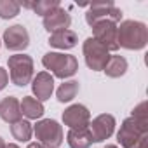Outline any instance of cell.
Returning a JSON list of instances; mask_svg holds the SVG:
<instances>
[{
	"label": "cell",
	"mask_w": 148,
	"mask_h": 148,
	"mask_svg": "<svg viewBox=\"0 0 148 148\" xmlns=\"http://www.w3.org/2000/svg\"><path fill=\"white\" fill-rule=\"evenodd\" d=\"M117 44L119 49H129V51H141L148 44V28L141 21L127 19L122 21L117 26Z\"/></svg>",
	"instance_id": "6da1fadb"
},
{
	"label": "cell",
	"mask_w": 148,
	"mask_h": 148,
	"mask_svg": "<svg viewBox=\"0 0 148 148\" xmlns=\"http://www.w3.org/2000/svg\"><path fill=\"white\" fill-rule=\"evenodd\" d=\"M117 141L122 148H146L148 120H139L134 117L125 119L117 132Z\"/></svg>",
	"instance_id": "7a4b0ae2"
},
{
	"label": "cell",
	"mask_w": 148,
	"mask_h": 148,
	"mask_svg": "<svg viewBox=\"0 0 148 148\" xmlns=\"http://www.w3.org/2000/svg\"><path fill=\"white\" fill-rule=\"evenodd\" d=\"M42 64L58 79H70L79 71V61L75 56L64 52H47L42 58Z\"/></svg>",
	"instance_id": "3957f363"
},
{
	"label": "cell",
	"mask_w": 148,
	"mask_h": 148,
	"mask_svg": "<svg viewBox=\"0 0 148 148\" xmlns=\"http://www.w3.org/2000/svg\"><path fill=\"white\" fill-rule=\"evenodd\" d=\"M33 134L37 143H40L44 148H59L64 141L63 125H59V122L54 119H40L33 125Z\"/></svg>",
	"instance_id": "277c9868"
},
{
	"label": "cell",
	"mask_w": 148,
	"mask_h": 148,
	"mask_svg": "<svg viewBox=\"0 0 148 148\" xmlns=\"http://www.w3.org/2000/svg\"><path fill=\"white\" fill-rule=\"evenodd\" d=\"M9 79L14 86L25 87L33 80V59L28 54H14L7 59Z\"/></svg>",
	"instance_id": "5b68a950"
},
{
	"label": "cell",
	"mask_w": 148,
	"mask_h": 148,
	"mask_svg": "<svg viewBox=\"0 0 148 148\" xmlns=\"http://www.w3.org/2000/svg\"><path fill=\"white\" fill-rule=\"evenodd\" d=\"M82 52H84V59H86V64L89 66V70L92 71H103L106 63L110 61V52L99 44L96 42L92 37L86 38L84 45H82Z\"/></svg>",
	"instance_id": "8992f818"
},
{
	"label": "cell",
	"mask_w": 148,
	"mask_h": 148,
	"mask_svg": "<svg viewBox=\"0 0 148 148\" xmlns=\"http://www.w3.org/2000/svg\"><path fill=\"white\" fill-rule=\"evenodd\" d=\"M103 19H110L115 25L122 19V11L113 4V2H94L89 5L87 12H86V21L89 26L96 25L98 21Z\"/></svg>",
	"instance_id": "52a82bcc"
},
{
	"label": "cell",
	"mask_w": 148,
	"mask_h": 148,
	"mask_svg": "<svg viewBox=\"0 0 148 148\" xmlns=\"http://www.w3.org/2000/svg\"><path fill=\"white\" fill-rule=\"evenodd\" d=\"M92 28V38L96 42H99L108 52L110 51H119V44H117V25L110 19H103L98 21L96 25L91 26Z\"/></svg>",
	"instance_id": "ba28073f"
},
{
	"label": "cell",
	"mask_w": 148,
	"mask_h": 148,
	"mask_svg": "<svg viewBox=\"0 0 148 148\" xmlns=\"http://www.w3.org/2000/svg\"><path fill=\"white\" fill-rule=\"evenodd\" d=\"M115 117L110 113H101L96 119H92V122H89V131L92 136L94 143H103L105 139H108L113 132H115Z\"/></svg>",
	"instance_id": "9c48e42d"
},
{
	"label": "cell",
	"mask_w": 148,
	"mask_h": 148,
	"mask_svg": "<svg viewBox=\"0 0 148 148\" xmlns=\"http://www.w3.org/2000/svg\"><path fill=\"white\" fill-rule=\"evenodd\" d=\"M89 122H91V112L86 105L75 103V105H70L63 112V124L68 125L70 129L89 127Z\"/></svg>",
	"instance_id": "30bf717a"
},
{
	"label": "cell",
	"mask_w": 148,
	"mask_h": 148,
	"mask_svg": "<svg viewBox=\"0 0 148 148\" xmlns=\"http://www.w3.org/2000/svg\"><path fill=\"white\" fill-rule=\"evenodd\" d=\"M4 45L9 51L19 52L30 45V33L23 25H12L4 32Z\"/></svg>",
	"instance_id": "8fae6325"
},
{
	"label": "cell",
	"mask_w": 148,
	"mask_h": 148,
	"mask_svg": "<svg viewBox=\"0 0 148 148\" xmlns=\"http://www.w3.org/2000/svg\"><path fill=\"white\" fill-rule=\"evenodd\" d=\"M32 91H33L35 99H38L40 103L51 99V96L54 92V77L49 71L37 73V77H33V80H32Z\"/></svg>",
	"instance_id": "7c38bea8"
},
{
	"label": "cell",
	"mask_w": 148,
	"mask_h": 148,
	"mask_svg": "<svg viewBox=\"0 0 148 148\" xmlns=\"http://www.w3.org/2000/svg\"><path fill=\"white\" fill-rule=\"evenodd\" d=\"M44 28L49 32V33H56V32H61V30H68L70 25H71V16L66 9H63L61 5L58 9H54L51 14H47L44 18Z\"/></svg>",
	"instance_id": "4fadbf2b"
},
{
	"label": "cell",
	"mask_w": 148,
	"mask_h": 148,
	"mask_svg": "<svg viewBox=\"0 0 148 148\" xmlns=\"http://www.w3.org/2000/svg\"><path fill=\"white\" fill-rule=\"evenodd\" d=\"M0 119L7 124H14L23 119L21 115V105L19 99L14 96H7L0 101Z\"/></svg>",
	"instance_id": "5bb4252c"
},
{
	"label": "cell",
	"mask_w": 148,
	"mask_h": 148,
	"mask_svg": "<svg viewBox=\"0 0 148 148\" xmlns=\"http://www.w3.org/2000/svg\"><path fill=\"white\" fill-rule=\"evenodd\" d=\"M49 45L51 47H56V49H63V51H68V49H73L79 42V35L73 32V30H61V32H56V33H51L49 35Z\"/></svg>",
	"instance_id": "9a60e30c"
},
{
	"label": "cell",
	"mask_w": 148,
	"mask_h": 148,
	"mask_svg": "<svg viewBox=\"0 0 148 148\" xmlns=\"http://www.w3.org/2000/svg\"><path fill=\"white\" fill-rule=\"evenodd\" d=\"M66 141H68L70 148H89L94 143L89 127H84V129H70L68 134H66Z\"/></svg>",
	"instance_id": "2e32d148"
},
{
	"label": "cell",
	"mask_w": 148,
	"mask_h": 148,
	"mask_svg": "<svg viewBox=\"0 0 148 148\" xmlns=\"http://www.w3.org/2000/svg\"><path fill=\"white\" fill-rule=\"evenodd\" d=\"M19 105H21V115H25L26 119H32V120L42 119V115L45 112L44 110V105L38 99L32 98V96H25L19 101Z\"/></svg>",
	"instance_id": "e0dca14e"
},
{
	"label": "cell",
	"mask_w": 148,
	"mask_h": 148,
	"mask_svg": "<svg viewBox=\"0 0 148 148\" xmlns=\"http://www.w3.org/2000/svg\"><path fill=\"white\" fill-rule=\"evenodd\" d=\"M103 71L110 79H119V77L125 75V71H127V59L120 54H113V56H110V61L106 63Z\"/></svg>",
	"instance_id": "ac0fdd59"
},
{
	"label": "cell",
	"mask_w": 148,
	"mask_h": 148,
	"mask_svg": "<svg viewBox=\"0 0 148 148\" xmlns=\"http://www.w3.org/2000/svg\"><path fill=\"white\" fill-rule=\"evenodd\" d=\"M79 91H80V84L77 80H66L58 87L56 98H58L59 103H70V101H73L77 98Z\"/></svg>",
	"instance_id": "d6986e66"
},
{
	"label": "cell",
	"mask_w": 148,
	"mask_h": 148,
	"mask_svg": "<svg viewBox=\"0 0 148 148\" xmlns=\"http://www.w3.org/2000/svg\"><path fill=\"white\" fill-rule=\"evenodd\" d=\"M11 134H12V138H14V139L26 143V141H30V139H32L33 125H32L28 120H23V119H21V120H18V122L11 124Z\"/></svg>",
	"instance_id": "ffe728a7"
},
{
	"label": "cell",
	"mask_w": 148,
	"mask_h": 148,
	"mask_svg": "<svg viewBox=\"0 0 148 148\" xmlns=\"http://www.w3.org/2000/svg\"><path fill=\"white\" fill-rule=\"evenodd\" d=\"M21 7L14 0H0V19H12L19 14Z\"/></svg>",
	"instance_id": "44dd1931"
},
{
	"label": "cell",
	"mask_w": 148,
	"mask_h": 148,
	"mask_svg": "<svg viewBox=\"0 0 148 148\" xmlns=\"http://www.w3.org/2000/svg\"><path fill=\"white\" fill-rule=\"evenodd\" d=\"M59 7V0H37V2H33V12L37 16H42L45 18L47 14H51L54 9Z\"/></svg>",
	"instance_id": "7402d4cb"
},
{
	"label": "cell",
	"mask_w": 148,
	"mask_h": 148,
	"mask_svg": "<svg viewBox=\"0 0 148 148\" xmlns=\"http://www.w3.org/2000/svg\"><path fill=\"white\" fill-rule=\"evenodd\" d=\"M7 84H9V73H7V70H5V68L0 66V91L5 89V87H7Z\"/></svg>",
	"instance_id": "603a6c76"
},
{
	"label": "cell",
	"mask_w": 148,
	"mask_h": 148,
	"mask_svg": "<svg viewBox=\"0 0 148 148\" xmlns=\"http://www.w3.org/2000/svg\"><path fill=\"white\" fill-rule=\"evenodd\" d=\"M28 148H44V146H42L40 143H30V145H28Z\"/></svg>",
	"instance_id": "cb8c5ba5"
},
{
	"label": "cell",
	"mask_w": 148,
	"mask_h": 148,
	"mask_svg": "<svg viewBox=\"0 0 148 148\" xmlns=\"http://www.w3.org/2000/svg\"><path fill=\"white\" fill-rule=\"evenodd\" d=\"M5 145H7V143L4 141V138H2V136H0V148H5Z\"/></svg>",
	"instance_id": "d4e9b609"
},
{
	"label": "cell",
	"mask_w": 148,
	"mask_h": 148,
	"mask_svg": "<svg viewBox=\"0 0 148 148\" xmlns=\"http://www.w3.org/2000/svg\"><path fill=\"white\" fill-rule=\"evenodd\" d=\"M5 148H19V146L14 145V143H9V145H5Z\"/></svg>",
	"instance_id": "484cf974"
},
{
	"label": "cell",
	"mask_w": 148,
	"mask_h": 148,
	"mask_svg": "<svg viewBox=\"0 0 148 148\" xmlns=\"http://www.w3.org/2000/svg\"><path fill=\"white\" fill-rule=\"evenodd\" d=\"M103 148H119L117 145H106V146H103Z\"/></svg>",
	"instance_id": "4316f807"
},
{
	"label": "cell",
	"mask_w": 148,
	"mask_h": 148,
	"mask_svg": "<svg viewBox=\"0 0 148 148\" xmlns=\"http://www.w3.org/2000/svg\"><path fill=\"white\" fill-rule=\"evenodd\" d=\"M0 47H2V40H0Z\"/></svg>",
	"instance_id": "83f0119b"
}]
</instances>
